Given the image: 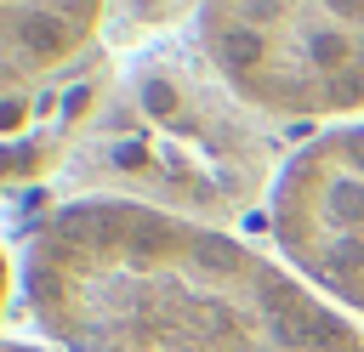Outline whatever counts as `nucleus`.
Instances as JSON below:
<instances>
[{
  "label": "nucleus",
  "mask_w": 364,
  "mask_h": 352,
  "mask_svg": "<svg viewBox=\"0 0 364 352\" xmlns=\"http://www.w3.org/2000/svg\"><path fill=\"white\" fill-rule=\"evenodd\" d=\"M23 301L57 352H364V335L256 244L102 193L34 221Z\"/></svg>",
  "instance_id": "1"
},
{
  "label": "nucleus",
  "mask_w": 364,
  "mask_h": 352,
  "mask_svg": "<svg viewBox=\"0 0 364 352\" xmlns=\"http://www.w3.org/2000/svg\"><path fill=\"white\" fill-rule=\"evenodd\" d=\"M279 119L250 108L193 45H159L114 79L97 125L85 131L80 170L91 193L171 210L188 221L245 216L267 204L273 176L290 148H279Z\"/></svg>",
  "instance_id": "2"
},
{
  "label": "nucleus",
  "mask_w": 364,
  "mask_h": 352,
  "mask_svg": "<svg viewBox=\"0 0 364 352\" xmlns=\"http://www.w3.org/2000/svg\"><path fill=\"white\" fill-rule=\"evenodd\" d=\"M193 40L267 119L364 108V0H199Z\"/></svg>",
  "instance_id": "3"
},
{
  "label": "nucleus",
  "mask_w": 364,
  "mask_h": 352,
  "mask_svg": "<svg viewBox=\"0 0 364 352\" xmlns=\"http://www.w3.org/2000/svg\"><path fill=\"white\" fill-rule=\"evenodd\" d=\"M262 210L284 267L330 307L364 312V125L296 142Z\"/></svg>",
  "instance_id": "4"
},
{
  "label": "nucleus",
  "mask_w": 364,
  "mask_h": 352,
  "mask_svg": "<svg viewBox=\"0 0 364 352\" xmlns=\"http://www.w3.org/2000/svg\"><path fill=\"white\" fill-rule=\"evenodd\" d=\"M114 91V62L102 45L74 57L68 68L0 91V193L51 182L68 159H80L85 131L97 125Z\"/></svg>",
  "instance_id": "5"
},
{
  "label": "nucleus",
  "mask_w": 364,
  "mask_h": 352,
  "mask_svg": "<svg viewBox=\"0 0 364 352\" xmlns=\"http://www.w3.org/2000/svg\"><path fill=\"white\" fill-rule=\"evenodd\" d=\"M108 0H0V91L34 85L102 40Z\"/></svg>",
  "instance_id": "6"
},
{
  "label": "nucleus",
  "mask_w": 364,
  "mask_h": 352,
  "mask_svg": "<svg viewBox=\"0 0 364 352\" xmlns=\"http://www.w3.org/2000/svg\"><path fill=\"white\" fill-rule=\"evenodd\" d=\"M199 17V0H108L102 40H131V34H159L176 17Z\"/></svg>",
  "instance_id": "7"
},
{
  "label": "nucleus",
  "mask_w": 364,
  "mask_h": 352,
  "mask_svg": "<svg viewBox=\"0 0 364 352\" xmlns=\"http://www.w3.org/2000/svg\"><path fill=\"white\" fill-rule=\"evenodd\" d=\"M6 301H11V261L0 250V324H6Z\"/></svg>",
  "instance_id": "8"
},
{
  "label": "nucleus",
  "mask_w": 364,
  "mask_h": 352,
  "mask_svg": "<svg viewBox=\"0 0 364 352\" xmlns=\"http://www.w3.org/2000/svg\"><path fill=\"white\" fill-rule=\"evenodd\" d=\"M0 352H57V346H23V341H0Z\"/></svg>",
  "instance_id": "9"
}]
</instances>
